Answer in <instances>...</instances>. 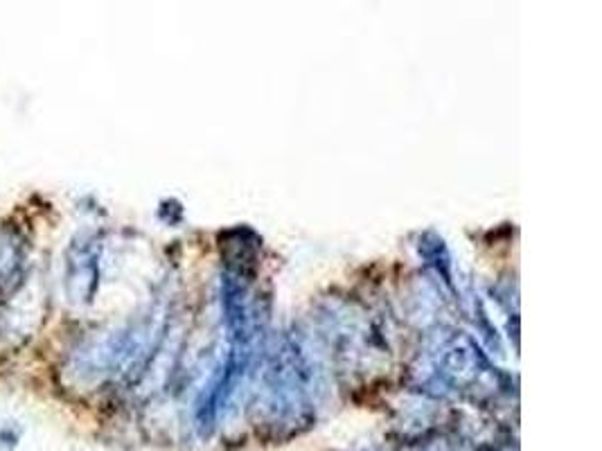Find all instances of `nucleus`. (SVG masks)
<instances>
[{"mask_svg":"<svg viewBox=\"0 0 602 451\" xmlns=\"http://www.w3.org/2000/svg\"><path fill=\"white\" fill-rule=\"evenodd\" d=\"M25 278V246L16 233L0 235V296H10Z\"/></svg>","mask_w":602,"mask_h":451,"instance_id":"f257e3e1","label":"nucleus"}]
</instances>
